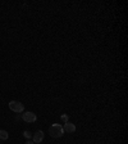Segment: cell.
Returning <instances> with one entry per match:
<instances>
[{"instance_id": "6da1fadb", "label": "cell", "mask_w": 128, "mask_h": 144, "mask_svg": "<svg viewBox=\"0 0 128 144\" xmlns=\"http://www.w3.org/2000/svg\"><path fill=\"white\" fill-rule=\"evenodd\" d=\"M49 133L53 138H62L64 134V130H63V126H60L59 124H53L50 126Z\"/></svg>"}, {"instance_id": "7a4b0ae2", "label": "cell", "mask_w": 128, "mask_h": 144, "mask_svg": "<svg viewBox=\"0 0 128 144\" xmlns=\"http://www.w3.org/2000/svg\"><path fill=\"white\" fill-rule=\"evenodd\" d=\"M8 106H9L10 111H13V112H16V113H22V112L24 111V106H23V103L17 102V100H10Z\"/></svg>"}, {"instance_id": "3957f363", "label": "cell", "mask_w": 128, "mask_h": 144, "mask_svg": "<svg viewBox=\"0 0 128 144\" xmlns=\"http://www.w3.org/2000/svg\"><path fill=\"white\" fill-rule=\"evenodd\" d=\"M22 120L30 124V122H35L37 120V116H36V113H33V112H24L22 115Z\"/></svg>"}, {"instance_id": "277c9868", "label": "cell", "mask_w": 128, "mask_h": 144, "mask_svg": "<svg viewBox=\"0 0 128 144\" xmlns=\"http://www.w3.org/2000/svg\"><path fill=\"white\" fill-rule=\"evenodd\" d=\"M44 140V131L42 130H39V131H36L35 134L32 135V142L36 144V143H41Z\"/></svg>"}, {"instance_id": "5b68a950", "label": "cell", "mask_w": 128, "mask_h": 144, "mask_svg": "<svg viewBox=\"0 0 128 144\" xmlns=\"http://www.w3.org/2000/svg\"><path fill=\"white\" fill-rule=\"evenodd\" d=\"M63 130L67 131V133H74L76 131V125L74 124H70V122H65L64 126H63Z\"/></svg>"}, {"instance_id": "8992f818", "label": "cell", "mask_w": 128, "mask_h": 144, "mask_svg": "<svg viewBox=\"0 0 128 144\" xmlns=\"http://www.w3.org/2000/svg\"><path fill=\"white\" fill-rule=\"evenodd\" d=\"M8 138H9L8 131H5V130H0V140H7Z\"/></svg>"}, {"instance_id": "52a82bcc", "label": "cell", "mask_w": 128, "mask_h": 144, "mask_svg": "<svg viewBox=\"0 0 128 144\" xmlns=\"http://www.w3.org/2000/svg\"><path fill=\"white\" fill-rule=\"evenodd\" d=\"M23 136H24L27 140H30L31 138H32V134H31L30 131H24V133H23Z\"/></svg>"}, {"instance_id": "ba28073f", "label": "cell", "mask_w": 128, "mask_h": 144, "mask_svg": "<svg viewBox=\"0 0 128 144\" xmlns=\"http://www.w3.org/2000/svg\"><path fill=\"white\" fill-rule=\"evenodd\" d=\"M62 121H63L64 124H65V122H68V121H69L68 116H67V115H63V116H62Z\"/></svg>"}, {"instance_id": "9c48e42d", "label": "cell", "mask_w": 128, "mask_h": 144, "mask_svg": "<svg viewBox=\"0 0 128 144\" xmlns=\"http://www.w3.org/2000/svg\"><path fill=\"white\" fill-rule=\"evenodd\" d=\"M26 144H35V143H33L32 140H27V142H26Z\"/></svg>"}]
</instances>
